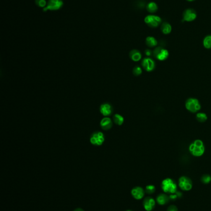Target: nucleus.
I'll list each match as a JSON object with an SVG mask.
<instances>
[{"label": "nucleus", "mask_w": 211, "mask_h": 211, "mask_svg": "<svg viewBox=\"0 0 211 211\" xmlns=\"http://www.w3.org/2000/svg\"><path fill=\"white\" fill-rule=\"evenodd\" d=\"M190 153L196 157L201 156L205 151V146L204 143L201 140L194 141L189 146Z\"/></svg>", "instance_id": "f257e3e1"}, {"label": "nucleus", "mask_w": 211, "mask_h": 211, "mask_svg": "<svg viewBox=\"0 0 211 211\" xmlns=\"http://www.w3.org/2000/svg\"><path fill=\"white\" fill-rule=\"evenodd\" d=\"M161 187L165 193L173 194L177 192V186L175 182L171 178H167L162 182Z\"/></svg>", "instance_id": "f03ea898"}, {"label": "nucleus", "mask_w": 211, "mask_h": 211, "mask_svg": "<svg viewBox=\"0 0 211 211\" xmlns=\"http://www.w3.org/2000/svg\"><path fill=\"white\" fill-rule=\"evenodd\" d=\"M185 107L188 111L193 113H197L201 108V106L199 100L194 98H190L187 100Z\"/></svg>", "instance_id": "7ed1b4c3"}, {"label": "nucleus", "mask_w": 211, "mask_h": 211, "mask_svg": "<svg viewBox=\"0 0 211 211\" xmlns=\"http://www.w3.org/2000/svg\"><path fill=\"white\" fill-rule=\"evenodd\" d=\"M63 6V0H48L45 8L43 9L44 12L48 11H54L60 9Z\"/></svg>", "instance_id": "20e7f679"}, {"label": "nucleus", "mask_w": 211, "mask_h": 211, "mask_svg": "<svg viewBox=\"0 0 211 211\" xmlns=\"http://www.w3.org/2000/svg\"><path fill=\"white\" fill-rule=\"evenodd\" d=\"M144 23L151 28H157L161 24L162 19L157 16L148 15L144 18Z\"/></svg>", "instance_id": "39448f33"}, {"label": "nucleus", "mask_w": 211, "mask_h": 211, "mask_svg": "<svg viewBox=\"0 0 211 211\" xmlns=\"http://www.w3.org/2000/svg\"><path fill=\"white\" fill-rule=\"evenodd\" d=\"M154 56L159 61H165L168 58L169 53L162 47H157L153 51Z\"/></svg>", "instance_id": "423d86ee"}, {"label": "nucleus", "mask_w": 211, "mask_h": 211, "mask_svg": "<svg viewBox=\"0 0 211 211\" xmlns=\"http://www.w3.org/2000/svg\"><path fill=\"white\" fill-rule=\"evenodd\" d=\"M178 185L183 191H189L193 187V183L188 177L182 176L179 178Z\"/></svg>", "instance_id": "0eeeda50"}, {"label": "nucleus", "mask_w": 211, "mask_h": 211, "mask_svg": "<svg viewBox=\"0 0 211 211\" xmlns=\"http://www.w3.org/2000/svg\"><path fill=\"white\" fill-rule=\"evenodd\" d=\"M90 141L93 145L101 146L105 141V137L101 132H94L91 137Z\"/></svg>", "instance_id": "6e6552de"}, {"label": "nucleus", "mask_w": 211, "mask_h": 211, "mask_svg": "<svg viewBox=\"0 0 211 211\" xmlns=\"http://www.w3.org/2000/svg\"><path fill=\"white\" fill-rule=\"evenodd\" d=\"M197 18V13L193 9H187L183 13V19L186 22H192Z\"/></svg>", "instance_id": "1a4fd4ad"}, {"label": "nucleus", "mask_w": 211, "mask_h": 211, "mask_svg": "<svg viewBox=\"0 0 211 211\" xmlns=\"http://www.w3.org/2000/svg\"><path fill=\"white\" fill-rule=\"evenodd\" d=\"M141 64H142V68L144 69V70L147 72H151L156 68L155 61L150 58H144L142 60Z\"/></svg>", "instance_id": "9d476101"}, {"label": "nucleus", "mask_w": 211, "mask_h": 211, "mask_svg": "<svg viewBox=\"0 0 211 211\" xmlns=\"http://www.w3.org/2000/svg\"><path fill=\"white\" fill-rule=\"evenodd\" d=\"M100 112L104 117H108L113 113V107L109 103L102 104L100 107Z\"/></svg>", "instance_id": "9b49d317"}, {"label": "nucleus", "mask_w": 211, "mask_h": 211, "mask_svg": "<svg viewBox=\"0 0 211 211\" xmlns=\"http://www.w3.org/2000/svg\"><path fill=\"white\" fill-rule=\"evenodd\" d=\"M143 206L146 211H152L156 206V201L151 197H146L143 201Z\"/></svg>", "instance_id": "f8f14e48"}, {"label": "nucleus", "mask_w": 211, "mask_h": 211, "mask_svg": "<svg viewBox=\"0 0 211 211\" xmlns=\"http://www.w3.org/2000/svg\"><path fill=\"white\" fill-rule=\"evenodd\" d=\"M131 195L135 199L137 200H140L144 196L145 191L141 187H136L131 189Z\"/></svg>", "instance_id": "ddd939ff"}, {"label": "nucleus", "mask_w": 211, "mask_h": 211, "mask_svg": "<svg viewBox=\"0 0 211 211\" xmlns=\"http://www.w3.org/2000/svg\"><path fill=\"white\" fill-rule=\"evenodd\" d=\"M100 127L104 130H110L113 126V122L108 117H103L100 121Z\"/></svg>", "instance_id": "4468645a"}, {"label": "nucleus", "mask_w": 211, "mask_h": 211, "mask_svg": "<svg viewBox=\"0 0 211 211\" xmlns=\"http://www.w3.org/2000/svg\"><path fill=\"white\" fill-rule=\"evenodd\" d=\"M129 57L133 61L138 62L142 58L141 52L137 49H133L129 53Z\"/></svg>", "instance_id": "2eb2a0df"}, {"label": "nucleus", "mask_w": 211, "mask_h": 211, "mask_svg": "<svg viewBox=\"0 0 211 211\" xmlns=\"http://www.w3.org/2000/svg\"><path fill=\"white\" fill-rule=\"evenodd\" d=\"M170 197L165 194H160L157 197V202L160 205H165L169 202Z\"/></svg>", "instance_id": "dca6fc26"}, {"label": "nucleus", "mask_w": 211, "mask_h": 211, "mask_svg": "<svg viewBox=\"0 0 211 211\" xmlns=\"http://www.w3.org/2000/svg\"><path fill=\"white\" fill-rule=\"evenodd\" d=\"M161 30L164 34L168 35V34H170L171 33V30H172V27H171V25L168 23L165 22L164 23L161 24Z\"/></svg>", "instance_id": "f3484780"}, {"label": "nucleus", "mask_w": 211, "mask_h": 211, "mask_svg": "<svg viewBox=\"0 0 211 211\" xmlns=\"http://www.w3.org/2000/svg\"><path fill=\"white\" fill-rule=\"evenodd\" d=\"M147 11L150 13H155L158 10V6L155 2H150L146 6Z\"/></svg>", "instance_id": "a211bd4d"}, {"label": "nucleus", "mask_w": 211, "mask_h": 211, "mask_svg": "<svg viewBox=\"0 0 211 211\" xmlns=\"http://www.w3.org/2000/svg\"><path fill=\"white\" fill-rule=\"evenodd\" d=\"M145 43L147 47L150 48H154L156 47L158 44L157 40L153 37H147L145 39Z\"/></svg>", "instance_id": "6ab92c4d"}, {"label": "nucleus", "mask_w": 211, "mask_h": 211, "mask_svg": "<svg viewBox=\"0 0 211 211\" xmlns=\"http://www.w3.org/2000/svg\"><path fill=\"white\" fill-rule=\"evenodd\" d=\"M124 117L118 114H116L113 116V121L117 125H121L124 122Z\"/></svg>", "instance_id": "aec40b11"}, {"label": "nucleus", "mask_w": 211, "mask_h": 211, "mask_svg": "<svg viewBox=\"0 0 211 211\" xmlns=\"http://www.w3.org/2000/svg\"><path fill=\"white\" fill-rule=\"evenodd\" d=\"M203 45L206 49H211V35L206 36L203 40Z\"/></svg>", "instance_id": "412c9836"}, {"label": "nucleus", "mask_w": 211, "mask_h": 211, "mask_svg": "<svg viewBox=\"0 0 211 211\" xmlns=\"http://www.w3.org/2000/svg\"><path fill=\"white\" fill-rule=\"evenodd\" d=\"M196 119L199 122H205L208 119V116L204 113H199L196 114Z\"/></svg>", "instance_id": "4be33fe9"}, {"label": "nucleus", "mask_w": 211, "mask_h": 211, "mask_svg": "<svg viewBox=\"0 0 211 211\" xmlns=\"http://www.w3.org/2000/svg\"><path fill=\"white\" fill-rule=\"evenodd\" d=\"M201 180L204 184H208L211 182V177L208 174H204L202 176Z\"/></svg>", "instance_id": "5701e85b"}, {"label": "nucleus", "mask_w": 211, "mask_h": 211, "mask_svg": "<svg viewBox=\"0 0 211 211\" xmlns=\"http://www.w3.org/2000/svg\"><path fill=\"white\" fill-rule=\"evenodd\" d=\"M35 3L37 6L44 9L47 6V1L46 0H35Z\"/></svg>", "instance_id": "b1692460"}, {"label": "nucleus", "mask_w": 211, "mask_h": 211, "mask_svg": "<svg viewBox=\"0 0 211 211\" xmlns=\"http://www.w3.org/2000/svg\"><path fill=\"white\" fill-rule=\"evenodd\" d=\"M156 191V187L152 185H149L146 186L145 192L147 194H153Z\"/></svg>", "instance_id": "393cba45"}, {"label": "nucleus", "mask_w": 211, "mask_h": 211, "mask_svg": "<svg viewBox=\"0 0 211 211\" xmlns=\"http://www.w3.org/2000/svg\"><path fill=\"white\" fill-rule=\"evenodd\" d=\"M142 69L140 66H136L133 69V73L135 76H140L142 73Z\"/></svg>", "instance_id": "a878e982"}, {"label": "nucleus", "mask_w": 211, "mask_h": 211, "mask_svg": "<svg viewBox=\"0 0 211 211\" xmlns=\"http://www.w3.org/2000/svg\"><path fill=\"white\" fill-rule=\"evenodd\" d=\"M182 193H180L179 191H177L175 192V193H173V194H171V195L169 196L170 197V199H172V200H175L180 197H182Z\"/></svg>", "instance_id": "bb28decb"}, {"label": "nucleus", "mask_w": 211, "mask_h": 211, "mask_svg": "<svg viewBox=\"0 0 211 211\" xmlns=\"http://www.w3.org/2000/svg\"><path fill=\"white\" fill-rule=\"evenodd\" d=\"M167 211H178V209H177V206H175L174 205H171L168 208Z\"/></svg>", "instance_id": "cd10ccee"}, {"label": "nucleus", "mask_w": 211, "mask_h": 211, "mask_svg": "<svg viewBox=\"0 0 211 211\" xmlns=\"http://www.w3.org/2000/svg\"><path fill=\"white\" fill-rule=\"evenodd\" d=\"M152 51H151L150 49H147L145 50V54L146 56H151V55H152Z\"/></svg>", "instance_id": "c85d7f7f"}, {"label": "nucleus", "mask_w": 211, "mask_h": 211, "mask_svg": "<svg viewBox=\"0 0 211 211\" xmlns=\"http://www.w3.org/2000/svg\"><path fill=\"white\" fill-rule=\"evenodd\" d=\"M74 211H84L82 209H81V208H77V209H76Z\"/></svg>", "instance_id": "c756f323"}, {"label": "nucleus", "mask_w": 211, "mask_h": 211, "mask_svg": "<svg viewBox=\"0 0 211 211\" xmlns=\"http://www.w3.org/2000/svg\"><path fill=\"white\" fill-rule=\"evenodd\" d=\"M187 1H190V2H192V1H195V0H187Z\"/></svg>", "instance_id": "7c9ffc66"}, {"label": "nucleus", "mask_w": 211, "mask_h": 211, "mask_svg": "<svg viewBox=\"0 0 211 211\" xmlns=\"http://www.w3.org/2000/svg\"><path fill=\"white\" fill-rule=\"evenodd\" d=\"M131 211V210H128V211Z\"/></svg>", "instance_id": "2f4dec72"}]
</instances>
